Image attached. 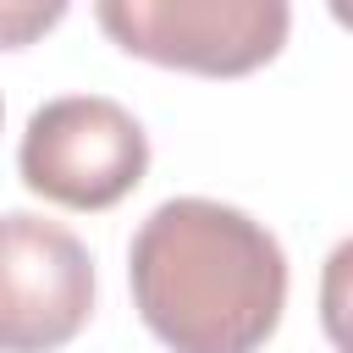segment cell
I'll list each match as a JSON object with an SVG mask.
<instances>
[{"label": "cell", "mask_w": 353, "mask_h": 353, "mask_svg": "<svg viewBox=\"0 0 353 353\" xmlns=\"http://www.w3.org/2000/svg\"><path fill=\"white\" fill-rule=\"evenodd\" d=\"M0 110H6V105H0Z\"/></svg>", "instance_id": "obj_6"}, {"label": "cell", "mask_w": 353, "mask_h": 353, "mask_svg": "<svg viewBox=\"0 0 353 353\" xmlns=\"http://www.w3.org/2000/svg\"><path fill=\"white\" fill-rule=\"evenodd\" d=\"M127 281L171 353H254L281 320L287 254L237 204L165 199L132 232Z\"/></svg>", "instance_id": "obj_1"}, {"label": "cell", "mask_w": 353, "mask_h": 353, "mask_svg": "<svg viewBox=\"0 0 353 353\" xmlns=\"http://www.w3.org/2000/svg\"><path fill=\"white\" fill-rule=\"evenodd\" d=\"M94 314L88 248L33 210L0 215V353H50Z\"/></svg>", "instance_id": "obj_4"}, {"label": "cell", "mask_w": 353, "mask_h": 353, "mask_svg": "<svg viewBox=\"0 0 353 353\" xmlns=\"http://www.w3.org/2000/svg\"><path fill=\"white\" fill-rule=\"evenodd\" d=\"M94 17L127 55L204 77L265 66L292 28L281 0H99Z\"/></svg>", "instance_id": "obj_3"}, {"label": "cell", "mask_w": 353, "mask_h": 353, "mask_svg": "<svg viewBox=\"0 0 353 353\" xmlns=\"http://www.w3.org/2000/svg\"><path fill=\"white\" fill-rule=\"evenodd\" d=\"M61 17H66L61 0H50V6H0V50H22L44 28H55Z\"/></svg>", "instance_id": "obj_5"}, {"label": "cell", "mask_w": 353, "mask_h": 353, "mask_svg": "<svg viewBox=\"0 0 353 353\" xmlns=\"http://www.w3.org/2000/svg\"><path fill=\"white\" fill-rule=\"evenodd\" d=\"M22 182L66 210H110L149 171V138L138 116L105 94H61L28 116L17 149Z\"/></svg>", "instance_id": "obj_2"}]
</instances>
